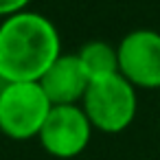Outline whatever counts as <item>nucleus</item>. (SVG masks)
Listing matches in <instances>:
<instances>
[{"mask_svg":"<svg viewBox=\"0 0 160 160\" xmlns=\"http://www.w3.org/2000/svg\"><path fill=\"white\" fill-rule=\"evenodd\" d=\"M81 108L92 129H99L103 134H118L127 129L136 118V88L121 75L90 81Z\"/></svg>","mask_w":160,"mask_h":160,"instance_id":"f03ea898","label":"nucleus"},{"mask_svg":"<svg viewBox=\"0 0 160 160\" xmlns=\"http://www.w3.org/2000/svg\"><path fill=\"white\" fill-rule=\"evenodd\" d=\"M62 57L57 27L38 11H20L0 22V81H40Z\"/></svg>","mask_w":160,"mask_h":160,"instance_id":"f257e3e1","label":"nucleus"},{"mask_svg":"<svg viewBox=\"0 0 160 160\" xmlns=\"http://www.w3.org/2000/svg\"><path fill=\"white\" fill-rule=\"evenodd\" d=\"M158 99H160V90H158Z\"/></svg>","mask_w":160,"mask_h":160,"instance_id":"1a4fd4ad","label":"nucleus"},{"mask_svg":"<svg viewBox=\"0 0 160 160\" xmlns=\"http://www.w3.org/2000/svg\"><path fill=\"white\" fill-rule=\"evenodd\" d=\"M38 83L53 105H79L90 79L77 55H62Z\"/></svg>","mask_w":160,"mask_h":160,"instance_id":"423d86ee","label":"nucleus"},{"mask_svg":"<svg viewBox=\"0 0 160 160\" xmlns=\"http://www.w3.org/2000/svg\"><path fill=\"white\" fill-rule=\"evenodd\" d=\"M31 0H0V18H11L20 11H27Z\"/></svg>","mask_w":160,"mask_h":160,"instance_id":"6e6552de","label":"nucleus"},{"mask_svg":"<svg viewBox=\"0 0 160 160\" xmlns=\"http://www.w3.org/2000/svg\"><path fill=\"white\" fill-rule=\"evenodd\" d=\"M77 57H79V62H81L90 81L118 75V53L108 42H101V40L86 42L79 48Z\"/></svg>","mask_w":160,"mask_h":160,"instance_id":"0eeeda50","label":"nucleus"},{"mask_svg":"<svg viewBox=\"0 0 160 160\" xmlns=\"http://www.w3.org/2000/svg\"><path fill=\"white\" fill-rule=\"evenodd\" d=\"M92 125L81 105H53L38 138L48 156L68 160L88 147Z\"/></svg>","mask_w":160,"mask_h":160,"instance_id":"39448f33","label":"nucleus"},{"mask_svg":"<svg viewBox=\"0 0 160 160\" xmlns=\"http://www.w3.org/2000/svg\"><path fill=\"white\" fill-rule=\"evenodd\" d=\"M118 75L136 90H160V33L151 29L129 31L116 46Z\"/></svg>","mask_w":160,"mask_h":160,"instance_id":"20e7f679","label":"nucleus"},{"mask_svg":"<svg viewBox=\"0 0 160 160\" xmlns=\"http://www.w3.org/2000/svg\"><path fill=\"white\" fill-rule=\"evenodd\" d=\"M53 103L35 81L0 86V132L11 140L40 136Z\"/></svg>","mask_w":160,"mask_h":160,"instance_id":"7ed1b4c3","label":"nucleus"}]
</instances>
